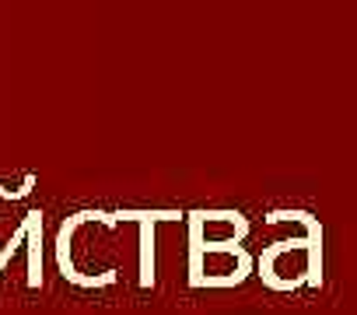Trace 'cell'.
<instances>
[{
	"label": "cell",
	"instance_id": "cell-1",
	"mask_svg": "<svg viewBox=\"0 0 357 315\" xmlns=\"http://www.w3.org/2000/svg\"><path fill=\"white\" fill-rule=\"evenodd\" d=\"M32 238H43V210L22 214V221L15 224V231H11L4 242H0V277L8 273V266H11L15 252L22 249V242H32Z\"/></svg>",
	"mask_w": 357,
	"mask_h": 315
},
{
	"label": "cell",
	"instance_id": "cell-2",
	"mask_svg": "<svg viewBox=\"0 0 357 315\" xmlns=\"http://www.w3.org/2000/svg\"><path fill=\"white\" fill-rule=\"evenodd\" d=\"M36 190V176L22 172V176H0V200H25Z\"/></svg>",
	"mask_w": 357,
	"mask_h": 315
}]
</instances>
